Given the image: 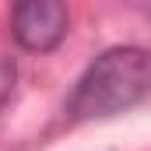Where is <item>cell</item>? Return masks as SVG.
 I'll use <instances>...</instances> for the list:
<instances>
[{
    "label": "cell",
    "mask_w": 151,
    "mask_h": 151,
    "mask_svg": "<svg viewBox=\"0 0 151 151\" xmlns=\"http://www.w3.org/2000/svg\"><path fill=\"white\" fill-rule=\"evenodd\" d=\"M70 25V11L60 0H28L11 11V32L21 49L28 53H49L56 49Z\"/></svg>",
    "instance_id": "obj_2"
},
{
    "label": "cell",
    "mask_w": 151,
    "mask_h": 151,
    "mask_svg": "<svg viewBox=\"0 0 151 151\" xmlns=\"http://www.w3.org/2000/svg\"><path fill=\"white\" fill-rule=\"evenodd\" d=\"M11 88H14V63L0 56V109H4L7 99H11Z\"/></svg>",
    "instance_id": "obj_3"
},
{
    "label": "cell",
    "mask_w": 151,
    "mask_h": 151,
    "mask_svg": "<svg viewBox=\"0 0 151 151\" xmlns=\"http://www.w3.org/2000/svg\"><path fill=\"white\" fill-rule=\"evenodd\" d=\"M148 18H151V7H148Z\"/></svg>",
    "instance_id": "obj_4"
},
{
    "label": "cell",
    "mask_w": 151,
    "mask_h": 151,
    "mask_svg": "<svg viewBox=\"0 0 151 151\" xmlns=\"http://www.w3.org/2000/svg\"><path fill=\"white\" fill-rule=\"evenodd\" d=\"M151 91V49L113 46L88 63L67 99L70 119H106L134 109Z\"/></svg>",
    "instance_id": "obj_1"
}]
</instances>
